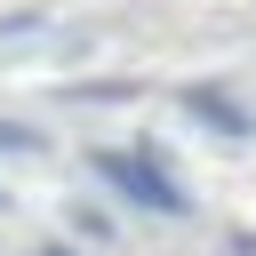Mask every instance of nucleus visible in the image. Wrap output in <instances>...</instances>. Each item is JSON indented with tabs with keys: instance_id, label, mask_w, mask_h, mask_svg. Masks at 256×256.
Masks as SVG:
<instances>
[{
	"instance_id": "1",
	"label": "nucleus",
	"mask_w": 256,
	"mask_h": 256,
	"mask_svg": "<svg viewBox=\"0 0 256 256\" xmlns=\"http://www.w3.org/2000/svg\"><path fill=\"white\" fill-rule=\"evenodd\" d=\"M88 168H96V176H104V184H112L128 208H152V216H184V184L160 168V152H152V144H128V152H120V144H104Z\"/></svg>"
},
{
	"instance_id": "2",
	"label": "nucleus",
	"mask_w": 256,
	"mask_h": 256,
	"mask_svg": "<svg viewBox=\"0 0 256 256\" xmlns=\"http://www.w3.org/2000/svg\"><path fill=\"white\" fill-rule=\"evenodd\" d=\"M184 112H192L200 128H216V136H232V144H240V136H256V112H248V104H240L232 88H216V80H200V88H184Z\"/></svg>"
},
{
	"instance_id": "3",
	"label": "nucleus",
	"mask_w": 256,
	"mask_h": 256,
	"mask_svg": "<svg viewBox=\"0 0 256 256\" xmlns=\"http://www.w3.org/2000/svg\"><path fill=\"white\" fill-rule=\"evenodd\" d=\"M0 152H40V136H32V128H16V120H0Z\"/></svg>"
},
{
	"instance_id": "4",
	"label": "nucleus",
	"mask_w": 256,
	"mask_h": 256,
	"mask_svg": "<svg viewBox=\"0 0 256 256\" xmlns=\"http://www.w3.org/2000/svg\"><path fill=\"white\" fill-rule=\"evenodd\" d=\"M40 256H72V248H40Z\"/></svg>"
}]
</instances>
